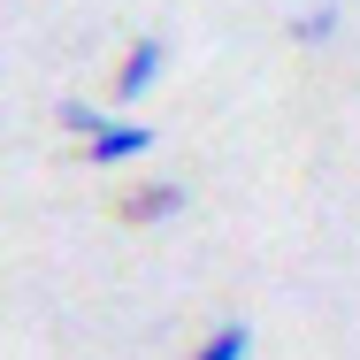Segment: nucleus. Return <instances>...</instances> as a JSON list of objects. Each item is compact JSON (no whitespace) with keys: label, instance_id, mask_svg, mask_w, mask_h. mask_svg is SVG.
Segmentation results:
<instances>
[{"label":"nucleus","instance_id":"1","mask_svg":"<svg viewBox=\"0 0 360 360\" xmlns=\"http://www.w3.org/2000/svg\"><path fill=\"white\" fill-rule=\"evenodd\" d=\"M62 131L84 139V161H100V169H123V161H146L153 153V123L139 115H108V108H92V100H62Z\"/></svg>","mask_w":360,"mask_h":360},{"label":"nucleus","instance_id":"2","mask_svg":"<svg viewBox=\"0 0 360 360\" xmlns=\"http://www.w3.org/2000/svg\"><path fill=\"white\" fill-rule=\"evenodd\" d=\"M169 70V46L161 39H131V54H123V70H115V100H146L153 84Z\"/></svg>","mask_w":360,"mask_h":360},{"label":"nucleus","instance_id":"3","mask_svg":"<svg viewBox=\"0 0 360 360\" xmlns=\"http://www.w3.org/2000/svg\"><path fill=\"white\" fill-rule=\"evenodd\" d=\"M184 200H192L184 184H139V192L123 200V222H176V215H184Z\"/></svg>","mask_w":360,"mask_h":360},{"label":"nucleus","instance_id":"4","mask_svg":"<svg viewBox=\"0 0 360 360\" xmlns=\"http://www.w3.org/2000/svg\"><path fill=\"white\" fill-rule=\"evenodd\" d=\"M192 360H253V322H215Z\"/></svg>","mask_w":360,"mask_h":360},{"label":"nucleus","instance_id":"5","mask_svg":"<svg viewBox=\"0 0 360 360\" xmlns=\"http://www.w3.org/2000/svg\"><path fill=\"white\" fill-rule=\"evenodd\" d=\"M291 39H299V46H330V39H338V8H330V0H322V8H299V15H291Z\"/></svg>","mask_w":360,"mask_h":360}]
</instances>
